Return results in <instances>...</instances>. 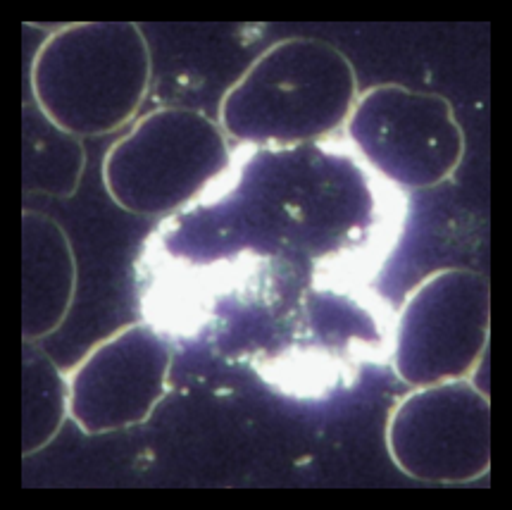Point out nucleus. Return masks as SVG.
Returning <instances> with one entry per match:
<instances>
[{
	"label": "nucleus",
	"instance_id": "nucleus-4",
	"mask_svg": "<svg viewBox=\"0 0 512 510\" xmlns=\"http://www.w3.org/2000/svg\"><path fill=\"white\" fill-rule=\"evenodd\" d=\"M348 134L379 172L410 189L451 177L465 151L451 103L403 84L362 93L348 115Z\"/></svg>",
	"mask_w": 512,
	"mask_h": 510
},
{
	"label": "nucleus",
	"instance_id": "nucleus-7",
	"mask_svg": "<svg viewBox=\"0 0 512 510\" xmlns=\"http://www.w3.org/2000/svg\"><path fill=\"white\" fill-rule=\"evenodd\" d=\"M170 360V346L155 329H117L74 368L70 415L86 434L139 425L165 396Z\"/></svg>",
	"mask_w": 512,
	"mask_h": 510
},
{
	"label": "nucleus",
	"instance_id": "nucleus-1",
	"mask_svg": "<svg viewBox=\"0 0 512 510\" xmlns=\"http://www.w3.org/2000/svg\"><path fill=\"white\" fill-rule=\"evenodd\" d=\"M358 77L332 43L286 39L253 60L220 105L224 134L246 143H303L351 115Z\"/></svg>",
	"mask_w": 512,
	"mask_h": 510
},
{
	"label": "nucleus",
	"instance_id": "nucleus-5",
	"mask_svg": "<svg viewBox=\"0 0 512 510\" xmlns=\"http://www.w3.org/2000/svg\"><path fill=\"white\" fill-rule=\"evenodd\" d=\"M415 389L386 427L398 468L439 484L470 482L489 472V398L462 379Z\"/></svg>",
	"mask_w": 512,
	"mask_h": 510
},
{
	"label": "nucleus",
	"instance_id": "nucleus-10",
	"mask_svg": "<svg viewBox=\"0 0 512 510\" xmlns=\"http://www.w3.org/2000/svg\"><path fill=\"white\" fill-rule=\"evenodd\" d=\"M53 360L41 348L24 353V456L51 441L70 408V391Z\"/></svg>",
	"mask_w": 512,
	"mask_h": 510
},
{
	"label": "nucleus",
	"instance_id": "nucleus-9",
	"mask_svg": "<svg viewBox=\"0 0 512 510\" xmlns=\"http://www.w3.org/2000/svg\"><path fill=\"white\" fill-rule=\"evenodd\" d=\"M84 146L58 124L27 113V141H24V194H46L70 198L84 170Z\"/></svg>",
	"mask_w": 512,
	"mask_h": 510
},
{
	"label": "nucleus",
	"instance_id": "nucleus-8",
	"mask_svg": "<svg viewBox=\"0 0 512 510\" xmlns=\"http://www.w3.org/2000/svg\"><path fill=\"white\" fill-rule=\"evenodd\" d=\"M77 263L58 222L24 213V339L53 334L74 301Z\"/></svg>",
	"mask_w": 512,
	"mask_h": 510
},
{
	"label": "nucleus",
	"instance_id": "nucleus-6",
	"mask_svg": "<svg viewBox=\"0 0 512 510\" xmlns=\"http://www.w3.org/2000/svg\"><path fill=\"white\" fill-rule=\"evenodd\" d=\"M489 339V284L470 270H443L412 291L398 320L396 370L410 387L462 379Z\"/></svg>",
	"mask_w": 512,
	"mask_h": 510
},
{
	"label": "nucleus",
	"instance_id": "nucleus-2",
	"mask_svg": "<svg viewBox=\"0 0 512 510\" xmlns=\"http://www.w3.org/2000/svg\"><path fill=\"white\" fill-rule=\"evenodd\" d=\"M151 51L136 24H74L41 46L31 91L48 120L74 136L122 129L151 86Z\"/></svg>",
	"mask_w": 512,
	"mask_h": 510
},
{
	"label": "nucleus",
	"instance_id": "nucleus-3",
	"mask_svg": "<svg viewBox=\"0 0 512 510\" xmlns=\"http://www.w3.org/2000/svg\"><path fill=\"white\" fill-rule=\"evenodd\" d=\"M229 165L222 127L189 108H160L112 143L103 182L134 215H165L189 203Z\"/></svg>",
	"mask_w": 512,
	"mask_h": 510
}]
</instances>
